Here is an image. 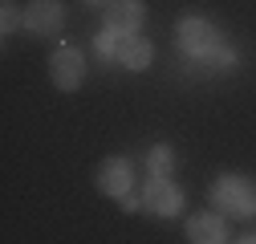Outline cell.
Masks as SVG:
<instances>
[{
	"mask_svg": "<svg viewBox=\"0 0 256 244\" xmlns=\"http://www.w3.org/2000/svg\"><path fill=\"white\" fill-rule=\"evenodd\" d=\"M98 188L106 192V196H126V188H130V163L126 159H110V163H102V171H98Z\"/></svg>",
	"mask_w": 256,
	"mask_h": 244,
	"instance_id": "cell-7",
	"label": "cell"
},
{
	"mask_svg": "<svg viewBox=\"0 0 256 244\" xmlns=\"http://www.w3.org/2000/svg\"><path fill=\"white\" fill-rule=\"evenodd\" d=\"M212 200L224 208V212H232V216H252L256 212V188L248 179L240 175H224L212 183Z\"/></svg>",
	"mask_w": 256,
	"mask_h": 244,
	"instance_id": "cell-1",
	"label": "cell"
},
{
	"mask_svg": "<svg viewBox=\"0 0 256 244\" xmlns=\"http://www.w3.org/2000/svg\"><path fill=\"white\" fill-rule=\"evenodd\" d=\"M66 12H61L57 0H33V4L24 8V24L33 28V33H57Z\"/></svg>",
	"mask_w": 256,
	"mask_h": 244,
	"instance_id": "cell-4",
	"label": "cell"
},
{
	"mask_svg": "<svg viewBox=\"0 0 256 244\" xmlns=\"http://www.w3.org/2000/svg\"><path fill=\"white\" fill-rule=\"evenodd\" d=\"M118 49H122V33L106 28V33L98 37V53H102V57H118Z\"/></svg>",
	"mask_w": 256,
	"mask_h": 244,
	"instance_id": "cell-11",
	"label": "cell"
},
{
	"mask_svg": "<svg viewBox=\"0 0 256 244\" xmlns=\"http://www.w3.org/2000/svg\"><path fill=\"white\" fill-rule=\"evenodd\" d=\"M138 24H142V4L138 0H114V4L106 8V28H114V33H122V37H130Z\"/></svg>",
	"mask_w": 256,
	"mask_h": 244,
	"instance_id": "cell-5",
	"label": "cell"
},
{
	"mask_svg": "<svg viewBox=\"0 0 256 244\" xmlns=\"http://www.w3.org/2000/svg\"><path fill=\"white\" fill-rule=\"evenodd\" d=\"M49 70H53V86H57V90H78L82 78H86V57H82L78 49L66 45V49H57V53H53Z\"/></svg>",
	"mask_w": 256,
	"mask_h": 244,
	"instance_id": "cell-3",
	"label": "cell"
},
{
	"mask_svg": "<svg viewBox=\"0 0 256 244\" xmlns=\"http://www.w3.org/2000/svg\"><path fill=\"white\" fill-rule=\"evenodd\" d=\"M146 167H150V179H167V171H171V146H154L146 155Z\"/></svg>",
	"mask_w": 256,
	"mask_h": 244,
	"instance_id": "cell-10",
	"label": "cell"
},
{
	"mask_svg": "<svg viewBox=\"0 0 256 244\" xmlns=\"http://www.w3.org/2000/svg\"><path fill=\"white\" fill-rule=\"evenodd\" d=\"M0 8H4V12H0V28H4V33H12V28H16V20H20L16 4H8V0H4V4H0Z\"/></svg>",
	"mask_w": 256,
	"mask_h": 244,
	"instance_id": "cell-12",
	"label": "cell"
},
{
	"mask_svg": "<svg viewBox=\"0 0 256 244\" xmlns=\"http://www.w3.org/2000/svg\"><path fill=\"white\" fill-rule=\"evenodd\" d=\"M118 61H122L126 70H146L150 66V45L142 37H126L122 49H118Z\"/></svg>",
	"mask_w": 256,
	"mask_h": 244,
	"instance_id": "cell-9",
	"label": "cell"
},
{
	"mask_svg": "<svg viewBox=\"0 0 256 244\" xmlns=\"http://www.w3.org/2000/svg\"><path fill=\"white\" fill-rule=\"evenodd\" d=\"M179 45L191 53V57H208L216 45H220V37H216V28L208 24V20H200V16H183L179 20Z\"/></svg>",
	"mask_w": 256,
	"mask_h": 244,
	"instance_id": "cell-2",
	"label": "cell"
},
{
	"mask_svg": "<svg viewBox=\"0 0 256 244\" xmlns=\"http://www.w3.org/2000/svg\"><path fill=\"white\" fill-rule=\"evenodd\" d=\"M179 204H183V192L175 188V183L150 179V188H146V208H150V212H158V216H175Z\"/></svg>",
	"mask_w": 256,
	"mask_h": 244,
	"instance_id": "cell-6",
	"label": "cell"
},
{
	"mask_svg": "<svg viewBox=\"0 0 256 244\" xmlns=\"http://www.w3.org/2000/svg\"><path fill=\"white\" fill-rule=\"evenodd\" d=\"M187 236L196 244H216V240H224V220L216 212H200V216L187 220Z\"/></svg>",
	"mask_w": 256,
	"mask_h": 244,
	"instance_id": "cell-8",
	"label": "cell"
}]
</instances>
